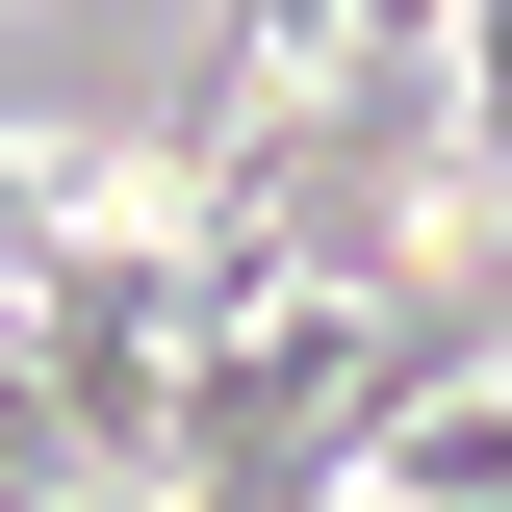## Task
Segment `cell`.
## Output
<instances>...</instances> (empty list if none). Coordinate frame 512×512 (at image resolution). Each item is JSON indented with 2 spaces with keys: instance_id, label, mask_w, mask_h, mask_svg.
Instances as JSON below:
<instances>
[{
  "instance_id": "obj_1",
  "label": "cell",
  "mask_w": 512,
  "mask_h": 512,
  "mask_svg": "<svg viewBox=\"0 0 512 512\" xmlns=\"http://www.w3.org/2000/svg\"><path fill=\"white\" fill-rule=\"evenodd\" d=\"M103 512H180V487H103Z\"/></svg>"
}]
</instances>
